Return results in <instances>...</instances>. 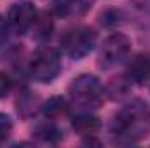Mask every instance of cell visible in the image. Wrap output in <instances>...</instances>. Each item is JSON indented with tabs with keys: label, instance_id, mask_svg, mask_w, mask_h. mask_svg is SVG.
<instances>
[{
	"label": "cell",
	"instance_id": "cell-8",
	"mask_svg": "<svg viewBox=\"0 0 150 148\" xmlns=\"http://www.w3.org/2000/svg\"><path fill=\"white\" fill-rule=\"evenodd\" d=\"M72 127L80 136H94L100 129V118L93 113H79L72 120Z\"/></svg>",
	"mask_w": 150,
	"mask_h": 148
},
{
	"label": "cell",
	"instance_id": "cell-4",
	"mask_svg": "<svg viewBox=\"0 0 150 148\" xmlns=\"http://www.w3.org/2000/svg\"><path fill=\"white\" fill-rule=\"evenodd\" d=\"M131 51V42L124 33H112L101 45L98 65L101 68H112L126 59V56Z\"/></svg>",
	"mask_w": 150,
	"mask_h": 148
},
{
	"label": "cell",
	"instance_id": "cell-13",
	"mask_svg": "<svg viewBox=\"0 0 150 148\" xmlns=\"http://www.w3.org/2000/svg\"><path fill=\"white\" fill-rule=\"evenodd\" d=\"M12 132V122H11V117L5 115V113H0V141L7 140Z\"/></svg>",
	"mask_w": 150,
	"mask_h": 148
},
{
	"label": "cell",
	"instance_id": "cell-7",
	"mask_svg": "<svg viewBox=\"0 0 150 148\" xmlns=\"http://www.w3.org/2000/svg\"><path fill=\"white\" fill-rule=\"evenodd\" d=\"M54 32V23H52V16L49 12H38L32 28H30V33L32 38L37 40V42H47L51 35Z\"/></svg>",
	"mask_w": 150,
	"mask_h": 148
},
{
	"label": "cell",
	"instance_id": "cell-6",
	"mask_svg": "<svg viewBox=\"0 0 150 148\" xmlns=\"http://www.w3.org/2000/svg\"><path fill=\"white\" fill-rule=\"evenodd\" d=\"M127 78L134 84H145L150 78V56L149 54H136L127 63Z\"/></svg>",
	"mask_w": 150,
	"mask_h": 148
},
{
	"label": "cell",
	"instance_id": "cell-1",
	"mask_svg": "<svg viewBox=\"0 0 150 148\" xmlns=\"http://www.w3.org/2000/svg\"><path fill=\"white\" fill-rule=\"evenodd\" d=\"M103 85L94 75H79L68 85V96L70 101L79 108H98L103 101Z\"/></svg>",
	"mask_w": 150,
	"mask_h": 148
},
{
	"label": "cell",
	"instance_id": "cell-12",
	"mask_svg": "<svg viewBox=\"0 0 150 148\" xmlns=\"http://www.w3.org/2000/svg\"><path fill=\"white\" fill-rule=\"evenodd\" d=\"M37 98L32 96H23L18 101V113H21L25 118H28L30 115H35V108H32V105H37Z\"/></svg>",
	"mask_w": 150,
	"mask_h": 148
},
{
	"label": "cell",
	"instance_id": "cell-9",
	"mask_svg": "<svg viewBox=\"0 0 150 148\" xmlns=\"http://www.w3.org/2000/svg\"><path fill=\"white\" fill-rule=\"evenodd\" d=\"M68 101L65 99V98H61V96H52L51 99H47V103H44V106H42V111H44V115L47 117V118H51V120H54V118H59V117H63V115H67L68 113Z\"/></svg>",
	"mask_w": 150,
	"mask_h": 148
},
{
	"label": "cell",
	"instance_id": "cell-10",
	"mask_svg": "<svg viewBox=\"0 0 150 148\" xmlns=\"http://www.w3.org/2000/svg\"><path fill=\"white\" fill-rule=\"evenodd\" d=\"M33 134H35L37 140L44 141V143H56V141H59L63 138V132L56 125H52V124H42V125H38L37 129L33 131Z\"/></svg>",
	"mask_w": 150,
	"mask_h": 148
},
{
	"label": "cell",
	"instance_id": "cell-11",
	"mask_svg": "<svg viewBox=\"0 0 150 148\" xmlns=\"http://www.w3.org/2000/svg\"><path fill=\"white\" fill-rule=\"evenodd\" d=\"M107 91L112 94V98H122V96L126 94V91H127V82H126V78H124V77H115L112 82L108 84Z\"/></svg>",
	"mask_w": 150,
	"mask_h": 148
},
{
	"label": "cell",
	"instance_id": "cell-5",
	"mask_svg": "<svg viewBox=\"0 0 150 148\" xmlns=\"http://www.w3.org/2000/svg\"><path fill=\"white\" fill-rule=\"evenodd\" d=\"M37 14V7L32 2H18L14 5H11L9 14H7V23L12 32L23 35V33L30 32Z\"/></svg>",
	"mask_w": 150,
	"mask_h": 148
},
{
	"label": "cell",
	"instance_id": "cell-15",
	"mask_svg": "<svg viewBox=\"0 0 150 148\" xmlns=\"http://www.w3.org/2000/svg\"><path fill=\"white\" fill-rule=\"evenodd\" d=\"M9 30H11V26H9V23H7V18L0 16V45L7 42V37H9Z\"/></svg>",
	"mask_w": 150,
	"mask_h": 148
},
{
	"label": "cell",
	"instance_id": "cell-3",
	"mask_svg": "<svg viewBox=\"0 0 150 148\" xmlns=\"http://www.w3.org/2000/svg\"><path fill=\"white\" fill-rule=\"evenodd\" d=\"M96 45V32L89 26H77L67 32L61 40V47L70 59L86 58Z\"/></svg>",
	"mask_w": 150,
	"mask_h": 148
},
{
	"label": "cell",
	"instance_id": "cell-2",
	"mask_svg": "<svg viewBox=\"0 0 150 148\" xmlns=\"http://www.w3.org/2000/svg\"><path fill=\"white\" fill-rule=\"evenodd\" d=\"M61 72V54L54 47H40L30 59V73L40 84H51Z\"/></svg>",
	"mask_w": 150,
	"mask_h": 148
},
{
	"label": "cell",
	"instance_id": "cell-14",
	"mask_svg": "<svg viewBox=\"0 0 150 148\" xmlns=\"http://www.w3.org/2000/svg\"><path fill=\"white\" fill-rule=\"evenodd\" d=\"M11 87H12L11 77H9L7 73H4V72H0V98L7 96L9 91H11Z\"/></svg>",
	"mask_w": 150,
	"mask_h": 148
}]
</instances>
